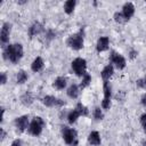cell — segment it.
I'll return each mask as SVG.
<instances>
[{"instance_id":"1","label":"cell","mask_w":146,"mask_h":146,"mask_svg":"<svg viewBox=\"0 0 146 146\" xmlns=\"http://www.w3.org/2000/svg\"><path fill=\"white\" fill-rule=\"evenodd\" d=\"M23 55H24V49L21 43H13V44L9 43V44L5 46L3 51H2L3 58L14 64L18 63L22 59Z\"/></svg>"},{"instance_id":"2","label":"cell","mask_w":146,"mask_h":146,"mask_svg":"<svg viewBox=\"0 0 146 146\" xmlns=\"http://www.w3.org/2000/svg\"><path fill=\"white\" fill-rule=\"evenodd\" d=\"M66 44L73 50L82 49L83 48V31L80 30L79 32L71 34L66 40Z\"/></svg>"},{"instance_id":"3","label":"cell","mask_w":146,"mask_h":146,"mask_svg":"<svg viewBox=\"0 0 146 146\" xmlns=\"http://www.w3.org/2000/svg\"><path fill=\"white\" fill-rule=\"evenodd\" d=\"M71 67L78 76H83L84 74H87V60L84 58L78 57L73 59V62L71 63Z\"/></svg>"},{"instance_id":"4","label":"cell","mask_w":146,"mask_h":146,"mask_svg":"<svg viewBox=\"0 0 146 146\" xmlns=\"http://www.w3.org/2000/svg\"><path fill=\"white\" fill-rule=\"evenodd\" d=\"M44 127V121L42 120V117L40 116H35L33 117V120L30 122V125H29V132L32 135V136H40L41 132H42V129Z\"/></svg>"},{"instance_id":"5","label":"cell","mask_w":146,"mask_h":146,"mask_svg":"<svg viewBox=\"0 0 146 146\" xmlns=\"http://www.w3.org/2000/svg\"><path fill=\"white\" fill-rule=\"evenodd\" d=\"M63 139L67 145H76L78 143V132L75 129L73 128H68V127H63Z\"/></svg>"},{"instance_id":"6","label":"cell","mask_w":146,"mask_h":146,"mask_svg":"<svg viewBox=\"0 0 146 146\" xmlns=\"http://www.w3.org/2000/svg\"><path fill=\"white\" fill-rule=\"evenodd\" d=\"M110 59H111L112 65L115 66V67L119 68V70H123V68L125 67V65H127L125 58H124L122 55H120L119 52H116V51H112V52H111Z\"/></svg>"},{"instance_id":"7","label":"cell","mask_w":146,"mask_h":146,"mask_svg":"<svg viewBox=\"0 0 146 146\" xmlns=\"http://www.w3.org/2000/svg\"><path fill=\"white\" fill-rule=\"evenodd\" d=\"M42 104L47 107H60L63 105H65V102L55 97V96H51V95H47L44 97H42L41 99Z\"/></svg>"},{"instance_id":"8","label":"cell","mask_w":146,"mask_h":146,"mask_svg":"<svg viewBox=\"0 0 146 146\" xmlns=\"http://www.w3.org/2000/svg\"><path fill=\"white\" fill-rule=\"evenodd\" d=\"M10 32H11V24L6 22L2 24V27H1V32H0V41L2 44H6L9 42V35H10Z\"/></svg>"},{"instance_id":"9","label":"cell","mask_w":146,"mask_h":146,"mask_svg":"<svg viewBox=\"0 0 146 146\" xmlns=\"http://www.w3.org/2000/svg\"><path fill=\"white\" fill-rule=\"evenodd\" d=\"M43 31H44L43 25H42L40 22H34V23H32V24L30 25V27H29V30H27V34H29L30 38H33V36H35V35H39V34L42 33Z\"/></svg>"},{"instance_id":"10","label":"cell","mask_w":146,"mask_h":146,"mask_svg":"<svg viewBox=\"0 0 146 146\" xmlns=\"http://www.w3.org/2000/svg\"><path fill=\"white\" fill-rule=\"evenodd\" d=\"M15 125L19 131H25L26 129H29V125H30L29 116L27 115H21L18 117H16L15 119Z\"/></svg>"},{"instance_id":"11","label":"cell","mask_w":146,"mask_h":146,"mask_svg":"<svg viewBox=\"0 0 146 146\" xmlns=\"http://www.w3.org/2000/svg\"><path fill=\"white\" fill-rule=\"evenodd\" d=\"M121 13L123 14V16H124V18L127 21L130 19L133 16V14H135V6H133V3L132 2H125L123 5V7H122V11Z\"/></svg>"},{"instance_id":"12","label":"cell","mask_w":146,"mask_h":146,"mask_svg":"<svg viewBox=\"0 0 146 146\" xmlns=\"http://www.w3.org/2000/svg\"><path fill=\"white\" fill-rule=\"evenodd\" d=\"M110 47V39L108 36H100L97 41V44H96V49L98 52H102V51H105L107 50Z\"/></svg>"},{"instance_id":"13","label":"cell","mask_w":146,"mask_h":146,"mask_svg":"<svg viewBox=\"0 0 146 146\" xmlns=\"http://www.w3.org/2000/svg\"><path fill=\"white\" fill-rule=\"evenodd\" d=\"M43 66H44L43 59H42L40 56H38V57H35V58L33 59V62H32V64H31V70L36 73V72H40V71L43 68Z\"/></svg>"},{"instance_id":"14","label":"cell","mask_w":146,"mask_h":146,"mask_svg":"<svg viewBox=\"0 0 146 146\" xmlns=\"http://www.w3.org/2000/svg\"><path fill=\"white\" fill-rule=\"evenodd\" d=\"M113 73H114V66H113L112 64H108V65H106V66L102 70L100 75H102V78H103L104 81H108L110 78L113 75Z\"/></svg>"},{"instance_id":"15","label":"cell","mask_w":146,"mask_h":146,"mask_svg":"<svg viewBox=\"0 0 146 146\" xmlns=\"http://www.w3.org/2000/svg\"><path fill=\"white\" fill-rule=\"evenodd\" d=\"M88 141H89V144L92 145V146H98V145H100L102 139H100V135L98 133V131H91V132L88 135Z\"/></svg>"},{"instance_id":"16","label":"cell","mask_w":146,"mask_h":146,"mask_svg":"<svg viewBox=\"0 0 146 146\" xmlns=\"http://www.w3.org/2000/svg\"><path fill=\"white\" fill-rule=\"evenodd\" d=\"M80 87L78 86V84H71L68 88H67V91H66V94H67V96L70 97V98H72V99H75V98H78L79 97V95H80Z\"/></svg>"},{"instance_id":"17","label":"cell","mask_w":146,"mask_h":146,"mask_svg":"<svg viewBox=\"0 0 146 146\" xmlns=\"http://www.w3.org/2000/svg\"><path fill=\"white\" fill-rule=\"evenodd\" d=\"M66 84H67L66 78H64V76H58V78L55 79V81H54V83H52V87L56 88V89H58V90H62V89H64V88L66 87Z\"/></svg>"},{"instance_id":"18","label":"cell","mask_w":146,"mask_h":146,"mask_svg":"<svg viewBox=\"0 0 146 146\" xmlns=\"http://www.w3.org/2000/svg\"><path fill=\"white\" fill-rule=\"evenodd\" d=\"M21 103H22L23 105H25V106H30V105L33 103V95H32L30 91L25 92L24 95L21 96Z\"/></svg>"},{"instance_id":"19","label":"cell","mask_w":146,"mask_h":146,"mask_svg":"<svg viewBox=\"0 0 146 146\" xmlns=\"http://www.w3.org/2000/svg\"><path fill=\"white\" fill-rule=\"evenodd\" d=\"M27 79H29V75H27V73H26L24 70H19V71L17 72V75H16V82H17L18 84H23V83H25V82L27 81Z\"/></svg>"},{"instance_id":"20","label":"cell","mask_w":146,"mask_h":146,"mask_svg":"<svg viewBox=\"0 0 146 146\" xmlns=\"http://www.w3.org/2000/svg\"><path fill=\"white\" fill-rule=\"evenodd\" d=\"M75 5H76V2H75V0H67L65 3H64V11L66 13V14H72L73 13V10H74V8H75Z\"/></svg>"},{"instance_id":"21","label":"cell","mask_w":146,"mask_h":146,"mask_svg":"<svg viewBox=\"0 0 146 146\" xmlns=\"http://www.w3.org/2000/svg\"><path fill=\"white\" fill-rule=\"evenodd\" d=\"M79 116H80V114H79V112H78L75 108L72 110V111H70L68 114H67V121H68V123H71V124L75 123V122L78 121Z\"/></svg>"},{"instance_id":"22","label":"cell","mask_w":146,"mask_h":146,"mask_svg":"<svg viewBox=\"0 0 146 146\" xmlns=\"http://www.w3.org/2000/svg\"><path fill=\"white\" fill-rule=\"evenodd\" d=\"M103 90H104V98L105 99H111V97H112V88H111L108 81H104Z\"/></svg>"},{"instance_id":"23","label":"cell","mask_w":146,"mask_h":146,"mask_svg":"<svg viewBox=\"0 0 146 146\" xmlns=\"http://www.w3.org/2000/svg\"><path fill=\"white\" fill-rule=\"evenodd\" d=\"M75 110L79 112L80 116H87L89 114V110L87 106H84L82 103H78L76 106H75Z\"/></svg>"},{"instance_id":"24","label":"cell","mask_w":146,"mask_h":146,"mask_svg":"<svg viewBox=\"0 0 146 146\" xmlns=\"http://www.w3.org/2000/svg\"><path fill=\"white\" fill-rule=\"evenodd\" d=\"M90 82H91V76H90V74H84L83 76H82V80H81V82H80V84H79V87H80V89H84L86 87H88L89 84H90Z\"/></svg>"},{"instance_id":"25","label":"cell","mask_w":146,"mask_h":146,"mask_svg":"<svg viewBox=\"0 0 146 146\" xmlns=\"http://www.w3.org/2000/svg\"><path fill=\"white\" fill-rule=\"evenodd\" d=\"M94 117L96 120H103L104 119V113H103V111H102L100 107H96L94 110Z\"/></svg>"},{"instance_id":"26","label":"cell","mask_w":146,"mask_h":146,"mask_svg":"<svg viewBox=\"0 0 146 146\" xmlns=\"http://www.w3.org/2000/svg\"><path fill=\"white\" fill-rule=\"evenodd\" d=\"M114 21L116 23H124V22H127V19L124 18L123 14L122 13H119V11L114 13Z\"/></svg>"},{"instance_id":"27","label":"cell","mask_w":146,"mask_h":146,"mask_svg":"<svg viewBox=\"0 0 146 146\" xmlns=\"http://www.w3.org/2000/svg\"><path fill=\"white\" fill-rule=\"evenodd\" d=\"M136 86L140 89H145L146 90V75L144 78H140L136 81Z\"/></svg>"},{"instance_id":"28","label":"cell","mask_w":146,"mask_h":146,"mask_svg":"<svg viewBox=\"0 0 146 146\" xmlns=\"http://www.w3.org/2000/svg\"><path fill=\"white\" fill-rule=\"evenodd\" d=\"M55 38H56V32H55V31L48 30V31L46 32V39H47L48 41H50V40H52V39H55Z\"/></svg>"},{"instance_id":"29","label":"cell","mask_w":146,"mask_h":146,"mask_svg":"<svg viewBox=\"0 0 146 146\" xmlns=\"http://www.w3.org/2000/svg\"><path fill=\"white\" fill-rule=\"evenodd\" d=\"M0 82H1L2 86L6 84V82H7V74L5 72H1V80H0Z\"/></svg>"},{"instance_id":"30","label":"cell","mask_w":146,"mask_h":146,"mask_svg":"<svg viewBox=\"0 0 146 146\" xmlns=\"http://www.w3.org/2000/svg\"><path fill=\"white\" fill-rule=\"evenodd\" d=\"M140 124H141V127H145L146 125V113H144V114L140 115Z\"/></svg>"},{"instance_id":"31","label":"cell","mask_w":146,"mask_h":146,"mask_svg":"<svg viewBox=\"0 0 146 146\" xmlns=\"http://www.w3.org/2000/svg\"><path fill=\"white\" fill-rule=\"evenodd\" d=\"M10 146H22V140L21 139H15V140H13Z\"/></svg>"},{"instance_id":"32","label":"cell","mask_w":146,"mask_h":146,"mask_svg":"<svg viewBox=\"0 0 146 146\" xmlns=\"http://www.w3.org/2000/svg\"><path fill=\"white\" fill-rule=\"evenodd\" d=\"M140 103H141V105H143V106H145V107H146V92L141 96V98H140Z\"/></svg>"},{"instance_id":"33","label":"cell","mask_w":146,"mask_h":146,"mask_svg":"<svg viewBox=\"0 0 146 146\" xmlns=\"http://www.w3.org/2000/svg\"><path fill=\"white\" fill-rule=\"evenodd\" d=\"M136 56H137V51H135V50H131V51H130V56H129V57H130L131 59H133Z\"/></svg>"},{"instance_id":"34","label":"cell","mask_w":146,"mask_h":146,"mask_svg":"<svg viewBox=\"0 0 146 146\" xmlns=\"http://www.w3.org/2000/svg\"><path fill=\"white\" fill-rule=\"evenodd\" d=\"M0 131H1V140H3V139L6 138V132H5V130H3V129H1Z\"/></svg>"},{"instance_id":"35","label":"cell","mask_w":146,"mask_h":146,"mask_svg":"<svg viewBox=\"0 0 146 146\" xmlns=\"http://www.w3.org/2000/svg\"><path fill=\"white\" fill-rule=\"evenodd\" d=\"M143 146H146V140H144V141H143Z\"/></svg>"}]
</instances>
